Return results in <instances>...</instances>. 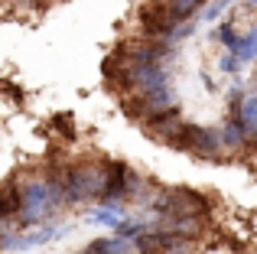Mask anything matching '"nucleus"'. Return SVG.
I'll use <instances>...</instances> for the list:
<instances>
[{
    "instance_id": "39448f33",
    "label": "nucleus",
    "mask_w": 257,
    "mask_h": 254,
    "mask_svg": "<svg viewBox=\"0 0 257 254\" xmlns=\"http://www.w3.org/2000/svg\"><path fill=\"white\" fill-rule=\"evenodd\" d=\"M176 153H189L195 160H208V163H221V144H218V131L212 124H186Z\"/></svg>"
},
{
    "instance_id": "6ab92c4d",
    "label": "nucleus",
    "mask_w": 257,
    "mask_h": 254,
    "mask_svg": "<svg viewBox=\"0 0 257 254\" xmlns=\"http://www.w3.org/2000/svg\"><path fill=\"white\" fill-rule=\"evenodd\" d=\"M254 91H257V85H254Z\"/></svg>"
},
{
    "instance_id": "ddd939ff",
    "label": "nucleus",
    "mask_w": 257,
    "mask_h": 254,
    "mask_svg": "<svg viewBox=\"0 0 257 254\" xmlns=\"http://www.w3.org/2000/svg\"><path fill=\"white\" fill-rule=\"evenodd\" d=\"M218 72H221L225 78H241L244 65H241L238 56H231V52H221V56H218Z\"/></svg>"
},
{
    "instance_id": "f3484780",
    "label": "nucleus",
    "mask_w": 257,
    "mask_h": 254,
    "mask_svg": "<svg viewBox=\"0 0 257 254\" xmlns=\"http://www.w3.org/2000/svg\"><path fill=\"white\" fill-rule=\"evenodd\" d=\"M247 4H251V7H254V10H257V0H247Z\"/></svg>"
},
{
    "instance_id": "20e7f679",
    "label": "nucleus",
    "mask_w": 257,
    "mask_h": 254,
    "mask_svg": "<svg viewBox=\"0 0 257 254\" xmlns=\"http://www.w3.org/2000/svg\"><path fill=\"white\" fill-rule=\"evenodd\" d=\"M170 108H179V91H176V85L147 91V95H140V98H120V111H124L137 127L147 124L150 117L163 114V111H170Z\"/></svg>"
},
{
    "instance_id": "4468645a",
    "label": "nucleus",
    "mask_w": 257,
    "mask_h": 254,
    "mask_svg": "<svg viewBox=\"0 0 257 254\" xmlns=\"http://www.w3.org/2000/svg\"><path fill=\"white\" fill-rule=\"evenodd\" d=\"M163 254H199V241H189V238H170V244L163 248Z\"/></svg>"
},
{
    "instance_id": "6e6552de",
    "label": "nucleus",
    "mask_w": 257,
    "mask_h": 254,
    "mask_svg": "<svg viewBox=\"0 0 257 254\" xmlns=\"http://www.w3.org/2000/svg\"><path fill=\"white\" fill-rule=\"evenodd\" d=\"M225 20H228V23H231L238 33H247V30H254V26H257V10L247 4V0H238V4H234L231 10L225 13Z\"/></svg>"
},
{
    "instance_id": "1a4fd4ad",
    "label": "nucleus",
    "mask_w": 257,
    "mask_h": 254,
    "mask_svg": "<svg viewBox=\"0 0 257 254\" xmlns=\"http://www.w3.org/2000/svg\"><path fill=\"white\" fill-rule=\"evenodd\" d=\"M208 39H212V43H218V46H221V49H225V52H234V46H238V39H241V33H238V30H234V26H231V23H228V20H225V17H221V20H218V23H215V26H212V30H208Z\"/></svg>"
},
{
    "instance_id": "f257e3e1",
    "label": "nucleus",
    "mask_w": 257,
    "mask_h": 254,
    "mask_svg": "<svg viewBox=\"0 0 257 254\" xmlns=\"http://www.w3.org/2000/svg\"><path fill=\"white\" fill-rule=\"evenodd\" d=\"M65 166L69 160L46 157L36 166H23L13 173V183L20 189V228H39L46 222H56L69 202H65Z\"/></svg>"
},
{
    "instance_id": "f8f14e48",
    "label": "nucleus",
    "mask_w": 257,
    "mask_h": 254,
    "mask_svg": "<svg viewBox=\"0 0 257 254\" xmlns=\"http://www.w3.org/2000/svg\"><path fill=\"white\" fill-rule=\"evenodd\" d=\"M238 4V0H208L205 7H202V13L195 20H199V23H218L221 17H225L228 10H231V7Z\"/></svg>"
},
{
    "instance_id": "a211bd4d",
    "label": "nucleus",
    "mask_w": 257,
    "mask_h": 254,
    "mask_svg": "<svg viewBox=\"0 0 257 254\" xmlns=\"http://www.w3.org/2000/svg\"><path fill=\"white\" fill-rule=\"evenodd\" d=\"M4 228H10V225H0V231H4Z\"/></svg>"
},
{
    "instance_id": "2eb2a0df",
    "label": "nucleus",
    "mask_w": 257,
    "mask_h": 254,
    "mask_svg": "<svg viewBox=\"0 0 257 254\" xmlns=\"http://www.w3.org/2000/svg\"><path fill=\"white\" fill-rule=\"evenodd\" d=\"M199 78H202V85H205L208 91H218V82H215V78L208 75V72H199Z\"/></svg>"
},
{
    "instance_id": "7ed1b4c3",
    "label": "nucleus",
    "mask_w": 257,
    "mask_h": 254,
    "mask_svg": "<svg viewBox=\"0 0 257 254\" xmlns=\"http://www.w3.org/2000/svg\"><path fill=\"white\" fill-rule=\"evenodd\" d=\"M215 212V199L202 189L192 186H166L163 205H160L157 218H212Z\"/></svg>"
},
{
    "instance_id": "dca6fc26",
    "label": "nucleus",
    "mask_w": 257,
    "mask_h": 254,
    "mask_svg": "<svg viewBox=\"0 0 257 254\" xmlns=\"http://www.w3.org/2000/svg\"><path fill=\"white\" fill-rule=\"evenodd\" d=\"M10 4H17V7H23V10H33V7L39 4V0H10Z\"/></svg>"
},
{
    "instance_id": "9d476101",
    "label": "nucleus",
    "mask_w": 257,
    "mask_h": 254,
    "mask_svg": "<svg viewBox=\"0 0 257 254\" xmlns=\"http://www.w3.org/2000/svg\"><path fill=\"white\" fill-rule=\"evenodd\" d=\"M231 56H238L244 69L251 62H257V26H254V30H247V33H241V39H238V46H234Z\"/></svg>"
},
{
    "instance_id": "9b49d317",
    "label": "nucleus",
    "mask_w": 257,
    "mask_h": 254,
    "mask_svg": "<svg viewBox=\"0 0 257 254\" xmlns=\"http://www.w3.org/2000/svg\"><path fill=\"white\" fill-rule=\"evenodd\" d=\"M82 218H85L88 225H101V228H107V231H114L120 222H124V215H117V212L104 209V205H98V209H88V212H82Z\"/></svg>"
},
{
    "instance_id": "423d86ee",
    "label": "nucleus",
    "mask_w": 257,
    "mask_h": 254,
    "mask_svg": "<svg viewBox=\"0 0 257 254\" xmlns=\"http://www.w3.org/2000/svg\"><path fill=\"white\" fill-rule=\"evenodd\" d=\"M186 117H182V108H170L163 114L150 117L147 124H140V131L160 147H170V150H179V140H182V131H186Z\"/></svg>"
},
{
    "instance_id": "0eeeda50",
    "label": "nucleus",
    "mask_w": 257,
    "mask_h": 254,
    "mask_svg": "<svg viewBox=\"0 0 257 254\" xmlns=\"http://www.w3.org/2000/svg\"><path fill=\"white\" fill-rule=\"evenodd\" d=\"M218 131V144H221V157L225 160H238V157H251V147H247V134L241 131V124L234 117H221L215 124Z\"/></svg>"
},
{
    "instance_id": "f03ea898",
    "label": "nucleus",
    "mask_w": 257,
    "mask_h": 254,
    "mask_svg": "<svg viewBox=\"0 0 257 254\" xmlns=\"http://www.w3.org/2000/svg\"><path fill=\"white\" fill-rule=\"evenodd\" d=\"M107 179V157H82L69 160L65 166V202L69 209L82 205H98Z\"/></svg>"
}]
</instances>
